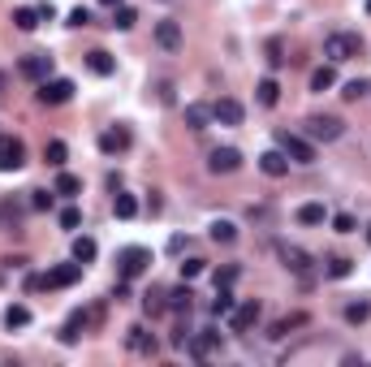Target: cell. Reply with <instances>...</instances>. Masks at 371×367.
<instances>
[{
  "label": "cell",
  "instance_id": "cell-37",
  "mask_svg": "<svg viewBox=\"0 0 371 367\" xmlns=\"http://www.w3.org/2000/svg\"><path fill=\"white\" fill-rule=\"evenodd\" d=\"M367 315H371V303H367V298H358V303L345 307V320H350V324H363Z\"/></svg>",
  "mask_w": 371,
  "mask_h": 367
},
{
  "label": "cell",
  "instance_id": "cell-7",
  "mask_svg": "<svg viewBox=\"0 0 371 367\" xmlns=\"http://www.w3.org/2000/svg\"><path fill=\"white\" fill-rule=\"evenodd\" d=\"M17 73H22V78H31V82L52 78V57H48V52H31V57H22V61H17Z\"/></svg>",
  "mask_w": 371,
  "mask_h": 367
},
{
  "label": "cell",
  "instance_id": "cell-29",
  "mask_svg": "<svg viewBox=\"0 0 371 367\" xmlns=\"http://www.w3.org/2000/svg\"><path fill=\"white\" fill-rule=\"evenodd\" d=\"M27 324H31V307L13 303V307L5 311V329H27Z\"/></svg>",
  "mask_w": 371,
  "mask_h": 367
},
{
  "label": "cell",
  "instance_id": "cell-22",
  "mask_svg": "<svg viewBox=\"0 0 371 367\" xmlns=\"http://www.w3.org/2000/svg\"><path fill=\"white\" fill-rule=\"evenodd\" d=\"M112 212H117L121 220H134V216H138V199H134V194H126V190H117V199H112Z\"/></svg>",
  "mask_w": 371,
  "mask_h": 367
},
{
  "label": "cell",
  "instance_id": "cell-10",
  "mask_svg": "<svg viewBox=\"0 0 371 367\" xmlns=\"http://www.w3.org/2000/svg\"><path fill=\"white\" fill-rule=\"evenodd\" d=\"M39 100L43 104H69L73 100V82L69 78H43L39 82Z\"/></svg>",
  "mask_w": 371,
  "mask_h": 367
},
{
  "label": "cell",
  "instance_id": "cell-19",
  "mask_svg": "<svg viewBox=\"0 0 371 367\" xmlns=\"http://www.w3.org/2000/svg\"><path fill=\"white\" fill-rule=\"evenodd\" d=\"M208 121H212V104H186V126L199 134V130H208Z\"/></svg>",
  "mask_w": 371,
  "mask_h": 367
},
{
  "label": "cell",
  "instance_id": "cell-8",
  "mask_svg": "<svg viewBox=\"0 0 371 367\" xmlns=\"http://www.w3.org/2000/svg\"><path fill=\"white\" fill-rule=\"evenodd\" d=\"M22 164H27V147H22V138L0 134V173H9V168H22Z\"/></svg>",
  "mask_w": 371,
  "mask_h": 367
},
{
  "label": "cell",
  "instance_id": "cell-47",
  "mask_svg": "<svg viewBox=\"0 0 371 367\" xmlns=\"http://www.w3.org/2000/svg\"><path fill=\"white\" fill-rule=\"evenodd\" d=\"M100 5H108V9H117V5H121V0H100Z\"/></svg>",
  "mask_w": 371,
  "mask_h": 367
},
{
  "label": "cell",
  "instance_id": "cell-25",
  "mask_svg": "<svg viewBox=\"0 0 371 367\" xmlns=\"http://www.w3.org/2000/svg\"><path fill=\"white\" fill-rule=\"evenodd\" d=\"M143 311H147V315H164V311H168V294H164V289L143 294Z\"/></svg>",
  "mask_w": 371,
  "mask_h": 367
},
{
  "label": "cell",
  "instance_id": "cell-23",
  "mask_svg": "<svg viewBox=\"0 0 371 367\" xmlns=\"http://www.w3.org/2000/svg\"><path fill=\"white\" fill-rule=\"evenodd\" d=\"M190 307H194V289L190 285H177V289L168 294V311H186L190 315Z\"/></svg>",
  "mask_w": 371,
  "mask_h": 367
},
{
  "label": "cell",
  "instance_id": "cell-30",
  "mask_svg": "<svg viewBox=\"0 0 371 367\" xmlns=\"http://www.w3.org/2000/svg\"><path fill=\"white\" fill-rule=\"evenodd\" d=\"M298 220H303V225H324L328 212H324V203H303L298 208Z\"/></svg>",
  "mask_w": 371,
  "mask_h": 367
},
{
  "label": "cell",
  "instance_id": "cell-15",
  "mask_svg": "<svg viewBox=\"0 0 371 367\" xmlns=\"http://www.w3.org/2000/svg\"><path fill=\"white\" fill-rule=\"evenodd\" d=\"M126 147H130V130L126 126H112V130L100 134V152L104 156H117V152H126Z\"/></svg>",
  "mask_w": 371,
  "mask_h": 367
},
{
  "label": "cell",
  "instance_id": "cell-41",
  "mask_svg": "<svg viewBox=\"0 0 371 367\" xmlns=\"http://www.w3.org/2000/svg\"><path fill=\"white\" fill-rule=\"evenodd\" d=\"M31 208L35 212H48V208H52V194H48V190H31Z\"/></svg>",
  "mask_w": 371,
  "mask_h": 367
},
{
  "label": "cell",
  "instance_id": "cell-34",
  "mask_svg": "<svg viewBox=\"0 0 371 367\" xmlns=\"http://www.w3.org/2000/svg\"><path fill=\"white\" fill-rule=\"evenodd\" d=\"M212 315H233V294H229V285H216V303H212Z\"/></svg>",
  "mask_w": 371,
  "mask_h": 367
},
{
  "label": "cell",
  "instance_id": "cell-2",
  "mask_svg": "<svg viewBox=\"0 0 371 367\" xmlns=\"http://www.w3.org/2000/svg\"><path fill=\"white\" fill-rule=\"evenodd\" d=\"M358 52H363V39H358V35H350V31H333V35L324 39V57H328L333 65L354 61Z\"/></svg>",
  "mask_w": 371,
  "mask_h": 367
},
{
  "label": "cell",
  "instance_id": "cell-32",
  "mask_svg": "<svg viewBox=\"0 0 371 367\" xmlns=\"http://www.w3.org/2000/svg\"><path fill=\"white\" fill-rule=\"evenodd\" d=\"M233 238H238V225H233V220H212V242H225V247H229Z\"/></svg>",
  "mask_w": 371,
  "mask_h": 367
},
{
  "label": "cell",
  "instance_id": "cell-16",
  "mask_svg": "<svg viewBox=\"0 0 371 367\" xmlns=\"http://www.w3.org/2000/svg\"><path fill=\"white\" fill-rule=\"evenodd\" d=\"M259 315H263V307H259V303H242V307H233V333L255 329V324H259Z\"/></svg>",
  "mask_w": 371,
  "mask_h": 367
},
{
  "label": "cell",
  "instance_id": "cell-13",
  "mask_svg": "<svg viewBox=\"0 0 371 367\" xmlns=\"http://www.w3.org/2000/svg\"><path fill=\"white\" fill-rule=\"evenodd\" d=\"M156 43L164 48V52H177L182 48V22L177 17H160L156 22Z\"/></svg>",
  "mask_w": 371,
  "mask_h": 367
},
{
  "label": "cell",
  "instance_id": "cell-44",
  "mask_svg": "<svg viewBox=\"0 0 371 367\" xmlns=\"http://www.w3.org/2000/svg\"><path fill=\"white\" fill-rule=\"evenodd\" d=\"M333 229H337V233H354V216H345V212L333 216Z\"/></svg>",
  "mask_w": 371,
  "mask_h": 367
},
{
  "label": "cell",
  "instance_id": "cell-21",
  "mask_svg": "<svg viewBox=\"0 0 371 367\" xmlns=\"http://www.w3.org/2000/svg\"><path fill=\"white\" fill-rule=\"evenodd\" d=\"M87 69H91V73H100V78H108V73L117 69V61H112L108 52H100V48H95V52H87Z\"/></svg>",
  "mask_w": 371,
  "mask_h": 367
},
{
  "label": "cell",
  "instance_id": "cell-26",
  "mask_svg": "<svg viewBox=\"0 0 371 367\" xmlns=\"http://www.w3.org/2000/svg\"><path fill=\"white\" fill-rule=\"evenodd\" d=\"M39 22H43V17H39V9H27V5L13 9V27H17V31H35Z\"/></svg>",
  "mask_w": 371,
  "mask_h": 367
},
{
  "label": "cell",
  "instance_id": "cell-3",
  "mask_svg": "<svg viewBox=\"0 0 371 367\" xmlns=\"http://www.w3.org/2000/svg\"><path fill=\"white\" fill-rule=\"evenodd\" d=\"M307 138L311 143H337L341 134H345V121L341 117H328V113H315V117H307Z\"/></svg>",
  "mask_w": 371,
  "mask_h": 367
},
{
  "label": "cell",
  "instance_id": "cell-31",
  "mask_svg": "<svg viewBox=\"0 0 371 367\" xmlns=\"http://www.w3.org/2000/svg\"><path fill=\"white\" fill-rule=\"evenodd\" d=\"M303 324H307V315H303V311H293V315H285V320L272 324V337H289V329H303Z\"/></svg>",
  "mask_w": 371,
  "mask_h": 367
},
{
  "label": "cell",
  "instance_id": "cell-43",
  "mask_svg": "<svg viewBox=\"0 0 371 367\" xmlns=\"http://www.w3.org/2000/svg\"><path fill=\"white\" fill-rule=\"evenodd\" d=\"M233 281H238V264H225L216 273V285H233Z\"/></svg>",
  "mask_w": 371,
  "mask_h": 367
},
{
  "label": "cell",
  "instance_id": "cell-9",
  "mask_svg": "<svg viewBox=\"0 0 371 367\" xmlns=\"http://www.w3.org/2000/svg\"><path fill=\"white\" fill-rule=\"evenodd\" d=\"M277 143H281V152H285L293 164H311V160H315V147H311L307 138H298V134H289V130H285Z\"/></svg>",
  "mask_w": 371,
  "mask_h": 367
},
{
  "label": "cell",
  "instance_id": "cell-38",
  "mask_svg": "<svg viewBox=\"0 0 371 367\" xmlns=\"http://www.w3.org/2000/svg\"><path fill=\"white\" fill-rule=\"evenodd\" d=\"M350 273H354V264H350V259H341V255H333V259H328V277H333V281L350 277Z\"/></svg>",
  "mask_w": 371,
  "mask_h": 367
},
{
  "label": "cell",
  "instance_id": "cell-48",
  "mask_svg": "<svg viewBox=\"0 0 371 367\" xmlns=\"http://www.w3.org/2000/svg\"><path fill=\"white\" fill-rule=\"evenodd\" d=\"M367 242H371V225H367Z\"/></svg>",
  "mask_w": 371,
  "mask_h": 367
},
{
  "label": "cell",
  "instance_id": "cell-12",
  "mask_svg": "<svg viewBox=\"0 0 371 367\" xmlns=\"http://www.w3.org/2000/svg\"><path fill=\"white\" fill-rule=\"evenodd\" d=\"M208 168L216 178L220 173H238V168H242V152H238V147H216V152L208 156Z\"/></svg>",
  "mask_w": 371,
  "mask_h": 367
},
{
  "label": "cell",
  "instance_id": "cell-27",
  "mask_svg": "<svg viewBox=\"0 0 371 367\" xmlns=\"http://www.w3.org/2000/svg\"><path fill=\"white\" fill-rule=\"evenodd\" d=\"M328 87H337V69L333 65H319L311 73V91H328Z\"/></svg>",
  "mask_w": 371,
  "mask_h": 367
},
{
  "label": "cell",
  "instance_id": "cell-33",
  "mask_svg": "<svg viewBox=\"0 0 371 367\" xmlns=\"http://www.w3.org/2000/svg\"><path fill=\"white\" fill-rule=\"evenodd\" d=\"M95 251H100V247H95V238H73V259H78V264H91Z\"/></svg>",
  "mask_w": 371,
  "mask_h": 367
},
{
  "label": "cell",
  "instance_id": "cell-18",
  "mask_svg": "<svg viewBox=\"0 0 371 367\" xmlns=\"http://www.w3.org/2000/svg\"><path fill=\"white\" fill-rule=\"evenodd\" d=\"M126 346H130L134 354H156V337H152V333H147L143 324H134V329L126 333Z\"/></svg>",
  "mask_w": 371,
  "mask_h": 367
},
{
  "label": "cell",
  "instance_id": "cell-14",
  "mask_svg": "<svg viewBox=\"0 0 371 367\" xmlns=\"http://www.w3.org/2000/svg\"><path fill=\"white\" fill-rule=\"evenodd\" d=\"M242 117H246V108L238 100H229V95L212 104V121H220V126H242Z\"/></svg>",
  "mask_w": 371,
  "mask_h": 367
},
{
  "label": "cell",
  "instance_id": "cell-40",
  "mask_svg": "<svg viewBox=\"0 0 371 367\" xmlns=\"http://www.w3.org/2000/svg\"><path fill=\"white\" fill-rule=\"evenodd\" d=\"M78 225H82V212L78 208H65L61 212V229H78Z\"/></svg>",
  "mask_w": 371,
  "mask_h": 367
},
{
  "label": "cell",
  "instance_id": "cell-45",
  "mask_svg": "<svg viewBox=\"0 0 371 367\" xmlns=\"http://www.w3.org/2000/svg\"><path fill=\"white\" fill-rule=\"evenodd\" d=\"M268 65H285V57H281V43H277V39L268 43Z\"/></svg>",
  "mask_w": 371,
  "mask_h": 367
},
{
  "label": "cell",
  "instance_id": "cell-39",
  "mask_svg": "<svg viewBox=\"0 0 371 367\" xmlns=\"http://www.w3.org/2000/svg\"><path fill=\"white\" fill-rule=\"evenodd\" d=\"M78 190H82V182L73 178V173H61L57 178V194H78Z\"/></svg>",
  "mask_w": 371,
  "mask_h": 367
},
{
  "label": "cell",
  "instance_id": "cell-4",
  "mask_svg": "<svg viewBox=\"0 0 371 367\" xmlns=\"http://www.w3.org/2000/svg\"><path fill=\"white\" fill-rule=\"evenodd\" d=\"M117 268H121L126 281H134V277H143L147 268H152V251H147V247H126L117 255Z\"/></svg>",
  "mask_w": 371,
  "mask_h": 367
},
{
  "label": "cell",
  "instance_id": "cell-42",
  "mask_svg": "<svg viewBox=\"0 0 371 367\" xmlns=\"http://www.w3.org/2000/svg\"><path fill=\"white\" fill-rule=\"evenodd\" d=\"M203 268H208L203 259H186V264H182V277H186V281H194V277L203 273Z\"/></svg>",
  "mask_w": 371,
  "mask_h": 367
},
{
  "label": "cell",
  "instance_id": "cell-6",
  "mask_svg": "<svg viewBox=\"0 0 371 367\" xmlns=\"http://www.w3.org/2000/svg\"><path fill=\"white\" fill-rule=\"evenodd\" d=\"M220 333H190V341H186V350H190V359H199V363H208V359H216L220 354Z\"/></svg>",
  "mask_w": 371,
  "mask_h": 367
},
{
  "label": "cell",
  "instance_id": "cell-17",
  "mask_svg": "<svg viewBox=\"0 0 371 367\" xmlns=\"http://www.w3.org/2000/svg\"><path fill=\"white\" fill-rule=\"evenodd\" d=\"M259 168H263L268 178H285V173H289V156L281 152V147H277V152H263V156H259Z\"/></svg>",
  "mask_w": 371,
  "mask_h": 367
},
{
  "label": "cell",
  "instance_id": "cell-49",
  "mask_svg": "<svg viewBox=\"0 0 371 367\" xmlns=\"http://www.w3.org/2000/svg\"><path fill=\"white\" fill-rule=\"evenodd\" d=\"M367 13H371V0H367Z\"/></svg>",
  "mask_w": 371,
  "mask_h": 367
},
{
  "label": "cell",
  "instance_id": "cell-36",
  "mask_svg": "<svg viewBox=\"0 0 371 367\" xmlns=\"http://www.w3.org/2000/svg\"><path fill=\"white\" fill-rule=\"evenodd\" d=\"M367 91H371V82H363V78H354V82H345V87H341V100H350V104H354V100H363V95H367Z\"/></svg>",
  "mask_w": 371,
  "mask_h": 367
},
{
  "label": "cell",
  "instance_id": "cell-1",
  "mask_svg": "<svg viewBox=\"0 0 371 367\" xmlns=\"http://www.w3.org/2000/svg\"><path fill=\"white\" fill-rule=\"evenodd\" d=\"M100 324H104V307H100V303L87 307V311H73V315H69V324L61 329V341H65V346H73V341H78L82 333L100 329Z\"/></svg>",
  "mask_w": 371,
  "mask_h": 367
},
{
  "label": "cell",
  "instance_id": "cell-11",
  "mask_svg": "<svg viewBox=\"0 0 371 367\" xmlns=\"http://www.w3.org/2000/svg\"><path fill=\"white\" fill-rule=\"evenodd\" d=\"M277 255H281V264L289 268V273L311 277V255H307L303 247H293V242H281V247H277Z\"/></svg>",
  "mask_w": 371,
  "mask_h": 367
},
{
  "label": "cell",
  "instance_id": "cell-20",
  "mask_svg": "<svg viewBox=\"0 0 371 367\" xmlns=\"http://www.w3.org/2000/svg\"><path fill=\"white\" fill-rule=\"evenodd\" d=\"M0 229H5V233L22 229V203H13V199L0 203Z\"/></svg>",
  "mask_w": 371,
  "mask_h": 367
},
{
  "label": "cell",
  "instance_id": "cell-28",
  "mask_svg": "<svg viewBox=\"0 0 371 367\" xmlns=\"http://www.w3.org/2000/svg\"><path fill=\"white\" fill-rule=\"evenodd\" d=\"M65 156H69V147H65L61 138H52V143H48V147H43V160H48V164H52V168H65Z\"/></svg>",
  "mask_w": 371,
  "mask_h": 367
},
{
  "label": "cell",
  "instance_id": "cell-5",
  "mask_svg": "<svg viewBox=\"0 0 371 367\" xmlns=\"http://www.w3.org/2000/svg\"><path fill=\"white\" fill-rule=\"evenodd\" d=\"M82 268H87V264H78V259H73V264H57V268H48V273L39 277V285H43V289H69L73 281L82 277Z\"/></svg>",
  "mask_w": 371,
  "mask_h": 367
},
{
  "label": "cell",
  "instance_id": "cell-46",
  "mask_svg": "<svg viewBox=\"0 0 371 367\" xmlns=\"http://www.w3.org/2000/svg\"><path fill=\"white\" fill-rule=\"evenodd\" d=\"M87 22H91L87 9H73V13H69V27H87Z\"/></svg>",
  "mask_w": 371,
  "mask_h": 367
},
{
  "label": "cell",
  "instance_id": "cell-24",
  "mask_svg": "<svg viewBox=\"0 0 371 367\" xmlns=\"http://www.w3.org/2000/svg\"><path fill=\"white\" fill-rule=\"evenodd\" d=\"M255 100H259L263 108H272V104H277V100H281V87H277V78H263V82L255 87Z\"/></svg>",
  "mask_w": 371,
  "mask_h": 367
},
{
  "label": "cell",
  "instance_id": "cell-35",
  "mask_svg": "<svg viewBox=\"0 0 371 367\" xmlns=\"http://www.w3.org/2000/svg\"><path fill=\"white\" fill-rule=\"evenodd\" d=\"M134 22H138V13H134L130 5H117V9H112V27H117V31H130Z\"/></svg>",
  "mask_w": 371,
  "mask_h": 367
}]
</instances>
